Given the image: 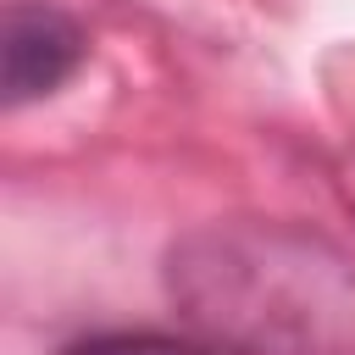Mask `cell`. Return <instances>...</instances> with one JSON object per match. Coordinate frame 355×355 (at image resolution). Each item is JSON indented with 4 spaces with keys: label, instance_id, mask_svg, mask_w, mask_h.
<instances>
[{
    "label": "cell",
    "instance_id": "6da1fadb",
    "mask_svg": "<svg viewBox=\"0 0 355 355\" xmlns=\"http://www.w3.org/2000/svg\"><path fill=\"white\" fill-rule=\"evenodd\" d=\"M183 322L233 355H355V261L294 222H205L166 250Z\"/></svg>",
    "mask_w": 355,
    "mask_h": 355
},
{
    "label": "cell",
    "instance_id": "7a4b0ae2",
    "mask_svg": "<svg viewBox=\"0 0 355 355\" xmlns=\"http://www.w3.org/2000/svg\"><path fill=\"white\" fill-rule=\"evenodd\" d=\"M89 55V39L78 17H67L50 0H11L6 33H0V89L6 105H28L55 94Z\"/></svg>",
    "mask_w": 355,
    "mask_h": 355
},
{
    "label": "cell",
    "instance_id": "3957f363",
    "mask_svg": "<svg viewBox=\"0 0 355 355\" xmlns=\"http://www.w3.org/2000/svg\"><path fill=\"white\" fill-rule=\"evenodd\" d=\"M61 355H205L194 344H178V338H155V333H116V338H89V344H72Z\"/></svg>",
    "mask_w": 355,
    "mask_h": 355
}]
</instances>
